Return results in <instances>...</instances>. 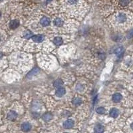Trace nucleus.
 I'll list each match as a JSON object with an SVG mask.
<instances>
[{"mask_svg": "<svg viewBox=\"0 0 133 133\" xmlns=\"http://www.w3.org/2000/svg\"><path fill=\"white\" fill-rule=\"evenodd\" d=\"M126 19H127V17H126V14L124 13H120L117 15V21H118V23H123L126 21Z\"/></svg>", "mask_w": 133, "mask_h": 133, "instance_id": "f257e3e1", "label": "nucleus"}, {"mask_svg": "<svg viewBox=\"0 0 133 133\" xmlns=\"http://www.w3.org/2000/svg\"><path fill=\"white\" fill-rule=\"evenodd\" d=\"M32 40L35 43H41L45 39V37L43 35H35L32 36Z\"/></svg>", "mask_w": 133, "mask_h": 133, "instance_id": "f03ea898", "label": "nucleus"}, {"mask_svg": "<svg viewBox=\"0 0 133 133\" xmlns=\"http://www.w3.org/2000/svg\"><path fill=\"white\" fill-rule=\"evenodd\" d=\"M51 23V20L48 17H43L41 20H40V23L42 26L43 27H47Z\"/></svg>", "mask_w": 133, "mask_h": 133, "instance_id": "7ed1b4c3", "label": "nucleus"}, {"mask_svg": "<svg viewBox=\"0 0 133 133\" xmlns=\"http://www.w3.org/2000/svg\"><path fill=\"white\" fill-rule=\"evenodd\" d=\"M73 126L74 121L71 119L66 120V121H65L64 123H63V127L66 129H71V128H72Z\"/></svg>", "mask_w": 133, "mask_h": 133, "instance_id": "20e7f679", "label": "nucleus"}, {"mask_svg": "<svg viewBox=\"0 0 133 133\" xmlns=\"http://www.w3.org/2000/svg\"><path fill=\"white\" fill-rule=\"evenodd\" d=\"M17 117V114L16 113V112H15L13 110H11L7 115V119L9 120H14L16 119Z\"/></svg>", "mask_w": 133, "mask_h": 133, "instance_id": "39448f33", "label": "nucleus"}, {"mask_svg": "<svg viewBox=\"0 0 133 133\" xmlns=\"http://www.w3.org/2000/svg\"><path fill=\"white\" fill-rule=\"evenodd\" d=\"M31 129V126L29 122H23L21 124V130L24 132H28Z\"/></svg>", "mask_w": 133, "mask_h": 133, "instance_id": "423d86ee", "label": "nucleus"}, {"mask_svg": "<svg viewBox=\"0 0 133 133\" xmlns=\"http://www.w3.org/2000/svg\"><path fill=\"white\" fill-rule=\"evenodd\" d=\"M19 21L18 20H16V19H15V20H12L10 23H9V27L11 29H16L19 27Z\"/></svg>", "mask_w": 133, "mask_h": 133, "instance_id": "0eeeda50", "label": "nucleus"}, {"mask_svg": "<svg viewBox=\"0 0 133 133\" xmlns=\"http://www.w3.org/2000/svg\"><path fill=\"white\" fill-rule=\"evenodd\" d=\"M66 93V90L65 88L60 87L58 88V89L56 91V95L59 97H61Z\"/></svg>", "mask_w": 133, "mask_h": 133, "instance_id": "6e6552de", "label": "nucleus"}, {"mask_svg": "<svg viewBox=\"0 0 133 133\" xmlns=\"http://www.w3.org/2000/svg\"><path fill=\"white\" fill-rule=\"evenodd\" d=\"M39 72V69H37V68H35L32 70V71H31L29 73V74L27 75V78L28 79H31L34 76L37 75V73Z\"/></svg>", "mask_w": 133, "mask_h": 133, "instance_id": "1a4fd4ad", "label": "nucleus"}, {"mask_svg": "<svg viewBox=\"0 0 133 133\" xmlns=\"http://www.w3.org/2000/svg\"><path fill=\"white\" fill-rule=\"evenodd\" d=\"M123 52H124V49L122 47H119L115 51V53L117 54V57H119V58L121 57L122 55L123 54Z\"/></svg>", "mask_w": 133, "mask_h": 133, "instance_id": "9d476101", "label": "nucleus"}, {"mask_svg": "<svg viewBox=\"0 0 133 133\" xmlns=\"http://www.w3.org/2000/svg\"><path fill=\"white\" fill-rule=\"evenodd\" d=\"M122 99V94L120 93H115L112 96V100L115 103H119L121 101Z\"/></svg>", "mask_w": 133, "mask_h": 133, "instance_id": "9b49d317", "label": "nucleus"}, {"mask_svg": "<svg viewBox=\"0 0 133 133\" xmlns=\"http://www.w3.org/2000/svg\"><path fill=\"white\" fill-rule=\"evenodd\" d=\"M119 115V111L117 108H112L110 111V116L113 118H117Z\"/></svg>", "mask_w": 133, "mask_h": 133, "instance_id": "f8f14e48", "label": "nucleus"}, {"mask_svg": "<svg viewBox=\"0 0 133 133\" xmlns=\"http://www.w3.org/2000/svg\"><path fill=\"white\" fill-rule=\"evenodd\" d=\"M53 24L56 27H61L63 25V21L61 18H56L53 21Z\"/></svg>", "mask_w": 133, "mask_h": 133, "instance_id": "ddd939ff", "label": "nucleus"}, {"mask_svg": "<svg viewBox=\"0 0 133 133\" xmlns=\"http://www.w3.org/2000/svg\"><path fill=\"white\" fill-rule=\"evenodd\" d=\"M43 119L45 120V122H48L50 120L52 119V118H53V115L51 114L50 112H47L45 114H44L43 115Z\"/></svg>", "mask_w": 133, "mask_h": 133, "instance_id": "4468645a", "label": "nucleus"}, {"mask_svg": "<svg viewBox=\"0 0 133 133\" xmlns=\"http://www.w3.org/2000/svg\"><path fill=\"white\" fill-rule=\"evenodd\" d=\"M63 85V80H61V79H57V80H55V81H54V83H53L54 87L56 88L61 87Z\"/></svg>", "mask_w": 133, "mask_h": 133, "instance_id": "2eb2a0df", "label": "nucleus"}, {"mask_svg": "<svg viewBox=\"0 0 133 133\" xmlns=\"http://www.w3.org/2000/svg\"><path fill=\"white\" fill-rule=\"evenodd\" d=\"M94 132H96V133H103V132H104L103 126L100 124H96V126L94 127Z\"/></svg>", "mask_w": 133, "mask_h": 133, "instance_id": "dca6fc26", "label": "nucleus"}, {"mask_svg": "<svg viewBox=\"0 0 133 133\" xmlns=\"http://www.w3.org/2000/svg\"><path fill=\"white\" fill-rule=\"evenodd\" d=\"M53 43L56 45H60L63 43V39L60 37H56L53 39Z\"/></svg>", "mask_w": 133, "mask_h": 133, "instance_id": "f3484780", "label": "nucleus"}, {"mask_svg": "<svg viewBox=\"0 0 133 133\" xmlns=\"http://www.w3.org/2000/svg\"><path fill=\"white\" fill-rule=\"evenodd\" d=\"M82 103V100L79 98V97H75V99H73V104L75 105L76 106H79L80 105V104Z\"/></svg>", "mask_w": 133, "mask_h": 133, "instance_id": "a211bd4d", "label": "nucleus"}, {"mask_svg": "<svg viewBox=\"0 0 133 133\" xmlns=\"http://www.w3.org/2000/svg\"><path fill=\"white\" fill-rule=\"evenodd\" d=\"M130 3V0H119V4L122 7H126Z\"/></svg>", "mask_w": 133, "mask_h": 133, "instance_id": "6ab92c4d", "label": "nucleus"}, {"mask_svg": "<svg viewBox=\"0 0 133 133\" xmlns=\"http://www.w3.org/2000/svg\"><path fill=\"white\" fill-rule=\"evenodd\" d=\"M23 37L25 38H27V39L32 37V33L30 31H25L24 33H23Z\"/></svg>", "mask_w": 133, "mask_h": 133, "instance_id": "aec40b11", "label": "nucleus"}, {"mask_svg": "<svg viewBox=\"0 0 133 133\" xmlns=\"http://www.w3.org/2000/svg\"><path fill=\"white\" fill-rule=\"evenodd\" d=\"M79 1V0H67V3L70 5H75L77 3H78Z\"/></svg>", "mask_w": 133, "mask_h": 133, "instance_id": "412c9836", "label": "nucleus"}, {"mask_svg": "<svg viewBox=\"0 0 133 133\" xmlns=\"http://www.w3.org/2000/svg\"><path fill=\"white\" fill-rule=\"evenodd\" d=\"M96 112L99 114H103L104 112H105V109L103 107H99L96 109Z\"/></svg>", "mask_w": 133, "mask_h": 133, "instance_id": "4be33fe9", "label": "nucleus"}, {"mask_svg": "<svg viewBox=\"0 0 133 133\" xmlns=\"http://www.w3.org/2000/svg\"><path fill=\"white\" fill-rule=\"evenodd\" d=\"M63 115H64V117H69L70 115H71V113L68 111H65L64 113H63Z\"/></svg>", "mask_w": 133, "mask_h": 133, "instance_id": "5701e85b", "label": "nucleus"}, {"mask_svg": "<svg viewBox=\"0 0 133 133\" xmlns=\"http://www.w3.org/2000/svg\"><path fill=\"white\" fill-rule=\"evenodd\" d=\"M128 37L129 38H131V37H133V30H131V31L129 33V34H128Z\"/></svg>", "mask_w": 133, "mask_h": 133, "instance_id": "b1692460", "label": "nucleus"}, {"mask_svg": "<svg viewBox=\"0 0 133 133\" xmlns=\"http://www.w3.org/2000/svg\"><path fill=\"white\" fill-rule=\"evenodd\" d=\"M131 128H132V129H133V123H132V124H131Z\"/></svg>", "mask_w": 133, "mask_h": 133, "instance_id": "393cba45", "label": "nucleus"}, {"mask_svg": "<svg viewBox=\"0 0 133 133\" xmlns=\"http://www.w3.org/2000/svg\"><path fill=\"white\" fill-rule=\"evenodd\" d=\"M51 1V0H47V2H49V1Z\"/></svg>", "mask_w": 133, "mask_h": 133, "instance_id": "a878e982", "label": "nucleus"}]
</instances>
